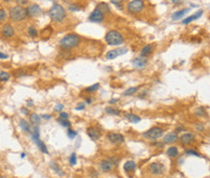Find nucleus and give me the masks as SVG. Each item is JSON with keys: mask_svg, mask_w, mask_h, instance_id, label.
I'll return each mask as SVG.
<instances>
[{"mask_svg": "<svg viewBox=\"0 0 210 178\" xmlns=\"http://www.w3.org/2000/svg\"><path fill=\"white\" fill-rule=\"evenodd\" d=\"M63 109H64V106L62 104H57L55 106V107H54V111L55 112H61L62 110H63Z\"/></svg>", "mask_w": 210, "mask_h": 178, "instance_id": "37998d69", "label": "nucleus"}, {"mask_svg": "<svg viewBox=\"0 0 210 178\" xmlns=\"http://www.w3.org/2000/svg\"><path fill=\"white\" fill-rule=\"evenodd\" d=\"M87 135L88 137H89L92 141H98V139L101 138V132L99 129H97L96 127H89L87 129Z\"/></svg>", "mask_w": 210, "mask_h": 178, "instance_id": "4468645a", "label": "nucleus"}, {"mask_svg": "<svg viewBox=\"0 0 210 178\" xmlns=\"http://www.w3.org/2000/svg\"><path fill=\"white\" fill-rule=\"evenodd\" d=\"M26 104H27V107H33V104H34V103H33V101L32 100H28L26 102Z\"/></svg>", "mask_w": 210, "mask_h": 178, "instance_id": "4d7b16f0", "label": "nucleus"}, {"mask_svg": "<svg viewBox=\"0 0 210 178\" xmlns=\"http://www.w3.org/2000/svg\"><path fill=\"white\" fill-rule=\"evenodd\" d=\"M80 43H81V37L77 34L70 33L61 38L59 41V47L64 50H70L78 47Z\"/></svg>", "mask_w": 210, "mask_h": 178, "instance_id": "f03ea898", "label": "nucleus"}, {"mask_svg": "<svg viewBox=\"0 0 210 178\" xmlns=\"http://www.w3.org/2000/svg\"><path fill=\"white\" fill-rule=\"evenodd\" d=\"M30 137L31 139L33 141H37V139L40 138V130H39V126H33L32 129H31V133H30Z\"/></svg>", "mask_w": 210, "mask_h": 178, "instance_id": "a878e982", "label": "nucleus"}, {"mask_svg": "<svg viewBox=\"0 0 210 178\" xmlns=\"http://www.w3.org/2000/svg\"><path fill=\"white\" fill-rule=\"evenodd\" d=\"M68 10L70 12H78L81 10V7H80L78 4H76V3H72V4H69Z\"/></svg>", "mask_w": 210, "mask_h": 178, "instance_id": "58836bf2", "label": "nucleus"}, {"mask_svg": "<svg viewBox=\"0 0 210 178\" xmlns=\"http://www.w3.org/2000/svg\"><path fill=\"white\" fill-rule=\"evenodd\" d=\"M107 138L112 144H122L125 142V137L120 133L110 132L107 134Z\"/></svg>", "mask_w": 210, "mask_h": 178, "instance_id": "9b49d317", "label": "nucleus"}, {"mask_svg": "<svg viewBox=\"0 0 210 178\" xmlns=\"http://www.w3.org/2000/svg\"><path fill=\"white\" fill-rule=\"evenodd\" d=\"M163 135H164L163 129L157 126L150 128L149 130L142 133V137L146 139H149V141H157V139L163 138Z\"/></svg>", "mask_w": 210, "mask_h": 178, "instance_id": "39448f33", "label": "nucleus"}, {"mask_svg": "<svg viewBox=\"0 0 210 178\" xmlns=\"http://www.w3.org/2000/svg\"><path fill=\"white\" fill-rule=\"evenodd\" d=\"M93 98L92 97H87V98H85V103H86V104H90L93 103Z\"/></svg>", "mask_w": 210, "mask_h": 178, "instance_id": "5fc2aeb1", "label": "nucleus"}, {"mask_svg": "<svg viewBox=\"0 0 210 178\" xmlns=\"http://www.w3.org/2000/svg\"><path fill=\"white\" fill-rule=\"evenodd\" d=\"M96 8H98L101 12H102L104 15L105 14H109L111 12V9H110V6L105 2H99L98 4L96 5Z\"/></svg>", "mask_w": 210, "mask_h": 178, "instance_id": "cd10ccee", "label": "nucleus"}, {"mask_svg": "<svg viewBox=\"0 0 210 178\" xmlns=\"http://www.w3.org/2000/svg\"><path fill=\"white\" fill-rule=\"evenodd\" d=\"M145 8V2L143 0H131L127 5V11L129 14L136 15L141 13Z\"/></svg>", "mask_w": 210, "mask_h": 178, "instance_id": "423d86ee", "label": "nucleus"}, {"mask_svg": "<svg viewBox=\"0 0 210 178\" xmlns=\"http://www.w3.org/2000/svg\"><path fill=\"white\" fill-rule=\"evenodd\" d=\"M8 58H9L8 54H6V53H4V52L0 51V59H1V60H5V59H8Z\"/></svg>", "mask_w": 210, "mask_h": 178, "instance_id": "603ef678", "label": "nucleus"}, {"mask_svg": "<svg viewBox=\"0 0 210 178\" xmlns=\"http://www.w3.org/2000/svg\"><path fill=\"white\" fill-rule=\"evenodd\" d=\"M191 11V8H184L181 10H178V11L174 12L172 15H171V19L172 20H179L181 19H183L184 16L188 14V12Z\"/></svg>", "mask_w": 210, "mask_h": 178, "instance_id": "6ab92c4d", "label": "nucleus"}, {"mask_svg": "<svg viewBox=\"0 0 210 178\" xmlns=\"http://www.w3.org/2000/svg\"><path fill=\"white\" fill-rule=\"evenodd\" d=\"M125 119H127L128 122H131V123H133V124L139 123V122L141 121V117L138 116L137 114H134V113H132V112L125 113Z\"/></svg>", "mask_w": 210, "mask_h": 178, "instance_id": "4be33fe9", "label": "nucleus"}, {"mask_svg": "<svg viewBox=\"0 0 210 178\" xmlns=\"http://www.w3.org/2000/svg\"><path fill=\"white\" fill-rule=\"evenodd\" d=\"M9 17L11 19L12 22H23L27 17V11L26 8H24L23 6L16 5L12 7L9 11Z\"/></svg>", "mask_w": 210, "mask_h": 178, "instance_id": "20e7f679", "label": "nucleus"}, {"mask_svg": "<svg viewBox=\"0 0 210 178\" xmlns=\"http://www.w3.org/2000/svg\"><path fill=\"white\" fill-rule=\"evenodd\" d=\"M15 1L19 6H24L28 4V0H15Z\"/></svg>", "mask_w": 210, "mask_h": 178, "instance_id": "49530a36", "label": "nucleus"}, {"mask_svg": "<svg viewBox=\"0 0 210 178\" xmlns=\"http://www.w3.org/2000/svg\"><path fill=\"white\" fill-rule=\"evenodd\" d=\"M19 126H20V129H22L23 132L29 133V134L31 133V129H32V127L30 126L29 123L26 119H20V122H19Z\"/></svg>", "mask_w": 210, "mask_h": 178, "instance_id": "393cba45", "label": "nucleus"}, {"mask_svg": "<svg viewBox=\"0 0 210 178\" xmlns=\"http://www.w3.org/2000/svg\"><path fill=\"white\" fill-rule=\"evenodd\" d=\"M58 121V123L61 125V126H62L63 128H71V122H70L68 119H62V118H58L57 119Z\"/></svg>", "mask_w": 210, "mask_h": 178, "instance_id": "473e14b6", "label": "nucleus"}, {"mask_svg": "<svg viewBox=\"0 0 210 178\" xmlns=\"http://www.w3.org/2000/svg\"><path fill=\"white\" fill-rule=\"evenodd\" d=\"M170 1L172 2V3H174V4H177V3L182 2V1H183V0H170Z\"/></svg>", "mask_w": 210, "mask_h": 178, "instance_id": "13d9d810", "label": "nucleus"}, {"mask_svg": "<svg viewBox=\"0 0 210 178\" xmlns=\"http://www.w3.org/2000/svg\"><path fill=\"white\" fill-rule=\"evenodd\" d=\"M41 118L42 119H45V120H50L52 118V115L51 114H42Z\"/></svg>", "mask_w": 210, "mask_h": 178, "instance_id": "864d4df0", "label": "nucleus"}, {"mask_svg": "<svg viewBox=\"0 0 210 178\" xmlns=\"http://www.w3.org/2000/svg\"><path fill=\"white\" fill-rule=\"evenodd\" d=\"M26 153H24V152H23V153H22V154H20V158H22V159H24V158H26Z\"/></svg>", "mask_w": 210, "mask_h": 178, "instance_id": "bf43d9fd", "label": "nucleus"}, {"mask_svg": "<svg viewBox=\"0 0 210 178\" xmlns=\"http://www.w3.org/2000/svg\"><path fill=\"white\" fill-rule=\"evenodd\" d=\"M178 148L175 147V146H170V147L167 148L166 150V155L169 157V158H175L178 155Z\"/></svg>", "mask_w": 210, "mask_h": 178, "instance_id": "c756f323", "label": "nucleus"}, {"mask_svg": "<svg viewBox=\"0 0 210 178\" xmlns=\"http://www.w3.org/2000/svg\"><path fill=\"white\" fill-rule=\"evenodd\" d=\"M136 169V163L134 161H127L124 164V170L127 173L134 172Z\"/></svg>", "mask_w": 210, "mask_h": 178, "instance_id": "5701e85b", "label": "nucleus"}, {"mask_svg": "<svg viewBox=\"0 0 210 178\" xmlns=\"http://www.w3.org/2000/svg\"><path fill=\"white\" fill-rule=\"evenodd\" d=\"M185 153L187 155H190V156H195V157H201V155L199 154L198 151H195V149H186L185 150Z\"/></svg>", "mask_w": 210, "mask_h": 178, "instance_id": "ea45409f", "label": "nucleus"}, {"mask_svg": "<svg viewBox=\"0 0 210 178\" xmlns=\"http://www.w3.org/2000/svg\"><path fill=\"white\" fill-rule=\"evenodd\" d=\"M195 129L198 132H202V131H204V126L202 124H195Z\"/></svg>", "mask_w": 210, "mask_h": 178, "instance_id": "09e8293b", "label": "nucleus"}, {"mask_svg": "<svg viewBox=\"0 0 210 178\" xmlns=\"http://www.w3.org/2000/svg\"><path fill=\"white\" fill-rule=\"evenodd\" d=\"M105 112L109 115H115V116H117V115H120L121 114V110L117 109V107H112V106H109V107H105Z\"/></svg>", "mask_w": 210, "mask_h": 178, "instance_id": "c85d7f7f", "label": "nucleus"}, {"mask_svg": "<svg viewBox=\"0 0 210 178\" xmlns=\"http://www.w3.org/2000/svg\"><path fill=\"white\" fill-rule=\"evenodd\" d=\"M50 167L51 169L54 170V172L58 174V176H61V177H63L65 175V172H63V170L61 169V167L59 166V165L57 163V162H55V161H52L50 162Z\"/></svg>", "mask_w": 210, "mask_h": 178, "instance_id": "aec40b11", "label": "nucleus"}, {"mask_svg": "<svg viewBox=\"0 0 210 178\" xmlns=\"http://www.w3.org/2000/svg\"><path fill=\"white\" fill-rule=\"evenodd\" d=\"M195 139V135L194 134V133H191V132L184 133V134H182L179 138V141L183 145L191 144Z\"/></svg>", "mask_w": 210, "mask_h": 178, "instance_id": "2eb2a0df", "label": "nucleus"}, {"mask_svg": "<svg viewBox=\"0 0 210 178\" xmlns=\"http://www.w3.org/2000/svg\"><path fill=\"white\" fill-rule=\"evenodd\" d=\"M194 113H195V115H197V116H198V117H204V116H206V114H207L206 113L205 109L202 107H197V109L194 110Z\"/></svg>", "mask_w": 210, "mask_h": 178, "instance_id": "2f4dec72", "label": "nucleus"}, {"mask_svg": "<svg viewBox=\"0 0 210 178\" xmlns=\"http://www.w3.org/2000/svg\"><path fill=\"white\" fill-rule=\"evenodd\" d=\"M2 1H4V2H10L11 0H2Z\"/></svg>", "mask_w": 210, "mask_h": 178, "instance_id": "052dcab7", "label": "nucleus"}, {"mask_svg": "<svg viewBox=\"0 0 210 178\" xmlns=\"http://www.w3.org/2000/svg\"><path fill=\"white\" fill-rule=\"evenodd\" d=\"M1 33L5 38H12L15 35V29H14L12 24L6 23L2 26Z\"/></svg>", "mask_w": 210, "mask_h": 178, "instance_id": "f3484780", "label": "nucleus"}, {"mask_svg": "<svg viewBox=\"0 0 210 178\" xmlns=\"http://www.w3.org/2000/svg\"><path fill=\"white\" fill-rule=\"evenodd\" d=\"M77 135H78V133H77L76 131H74L71 128H68L67 129V137L70 139H74L77 137Z\"/></svg>", "mask_w": 210, "mask_h": 178, "instance_id": "e433bc0d", "label": "nucleus"}, {"mask_svg": "<svg viewBox=\"0 0 210 178\" xmlns=\"http://www.w3.org/2000/svg\"><path fill=\"white\" fill-rule=\"evenodd\" d=\"M153 51H154L153 45H151V44L146 45V46L143 47V48H141V50H140V55H141V56L148 57L149 55H151V54L153 53Z\"/></svg>", "mask_w": 210, "mask_h": 178, "instance_id": "412c9836", "label": "nucleus"}, {"mask_svg": "<svg viewBox=\"0 0 210 178\" xmlns=\"http://www.w3.org/2000/svg\"><path fill=\"white\" fill-rule=\"evenodd\" d=\"M131 63H132V66H133L135 69L143 70V69H145L147 66H148L149 60H148V57L141 56V55H139V56L132 59Z\"/></svg>", "mask_w": 210, "mask_h": 178, "instance_id": "1a4fd4ad", "label": "nucleus"}, {"mask_svg": "<svg viewBox=\"0 0 210 178\" xmlns=\"http://www.w3.org/2000/svg\"><path fill=\"white\" fill-rule=\"evenodd\" d=\"M20 112H22L23 115H26V116H28V115H29V110H28V107H20Z\"/></svg>", "mask_w": 210, "mask_h": 178, "instance_id": "a18cd8bd", "label": "nucleus"}, {"mask_svg": "<svg viewBox=\"0 0 210 178\" xmlns=\"http://www.w3.org/2000/svg\"><path fill=\"white\" fill-rule=\"evenodd\" d=\"M99 87H100L99 83H94V84H93V85L88 86L87 88L85 89V91H86L87 93H93V92L97 91V90L99 89Z\"/></svg>", "mask_w": 210, "mask_h": 178, "instance_id": "72a5a7b5", "label": "nucleus"}, {"mask_svg": "<svg viewBox=\"0 0 210 178\" xmlns=\"http://www.w3.org/2000/svg\"><path fill=\"white\" fill-rule=\"evenodd\" d=\"M152 146H155V147H163V142H160V141H154L152 142Z\"/></svg>", "mask_w": 210, "mask_h": 178, "instance_id": "3c124183", "label": "nucleus"}, {"mask_svg": "<svg viewBox=\"0 0 210 178\" xmlns=\"http://www.w3.org/2000/svg\"><path fill=\"white\" fill-rule=\"evenodd\" d=\"M138 91V87L137 86H132V87H129V88L125 89L124 92H122V95L125 96V97H128V96H132Z\"/></svg>", "mask_w": 210, "mask_h": 178, "instance_id": "7c9ffc66", "label": "nucleus"}, {"mask_svg": "<svg viewBox=\"0 0 210 178\" xmlns=\"http://www.w3.org/2000/svg\"><path fill=\"white\" fill-rule=\"evenodd\" d=\"M183 131H186V128H185L183 125H180V126H177L176 127V129H175L174 132H176L177 134H179V133L183 132Z\"/></svg>", "mask_w": 210, "mask_h": 178, "instance_id": "8fccbe9b", "label": "nucleus"}, {"mask_svg": "<svg viewBox=\"0 0 210 178\" xmlns=\"http://www.w3.org/2000/svg\"><path fill=\"white\" fill-rule=\"evenodd\" d=\"M89 20L90 22L94 23H100L104 20V14L100 11L98 8H94L93 10V12L90 14L89 16Z\"/></svg>", "mask_w": 210, "mask_h": 178, "instance_id": "9d476101", "label": "nucleus"}, {"mask_svg": "<svg viewBox=\"0 0 210 178\" xmlns=\"http://www.w3.org/2000/svg\"><path fill=\"white\" fill-rule=\"evenodd\" d=\"M34 142H35V144H36L37 148L39 149L42 153H44V154H49V151H48V148H47L46 144H45L40 138L37 139V141H35Z\"/></svg>", "mask_w": 210, "mask_h": 178, "instance_id": "bb28decb", "label": "nucleus"}, {"mask_svg": "<svg viewBox=\"0 0 210 178\" xmlns=\"http://www.w3.org/2000/svg\"><path fill=\"white\" fill-rule=\"evenodd\" d=\"M119 101H120L119 99H115V98H113V99H111L109 101V104H117Z\"/></svg>", "mask_w": 210, "mask_h": 178, "instance_id": "6e6d98bb", "label": "nucleus"}, {"mask_svg": "<svg viewBox=\"0 0 210 178\" xmlns=\"http://www.w3.org/2000/svg\"><path fill=\"white\" fill-rule=\"evenodd\" d=\"M27 16L30 17H36L42 14V8L37 3H31L30 5L26 7Z\"/></svg>", "mask_w": 210, "mask_h": 178, "instance_id": "f8f14e48", "label": "nucleus"}, {"mask_svg": "<svg viewBox=\"0 0 210 178\" xmlns=\"http://www.w3.org/2000/svg\"><path fill=\"white\" fill-rule=\"evenodd\" d=\"M27 34H28V36L31 38H36L38 36V31L34 26L31 25L27 28Z\"/></svg>", "mask_w": 210, "mask_h": 178, "instance_id": "c9c22d12", "label": "nucleus"}, {"mask_svg": "<svg viewBox=\"0 0 210 178\" xmlns=\"http://www.w3.org/2000/svg\"><path fill=\"white\" fill-rule=\"evenodd\" d=\"M48 14L50 19L55 23H61L64 22L66 17H67V12H66L65 8L62 5L58 4V3L52 4L50 10H49Z\"/></svg>", "mask_w": 210, "mask_h": 178, "instance_id": "f257e3e1", "label": "nucleus"}, {"mask_svg": "<svg viewBox=\"0 0 210 178\" xmlns=\"http://www.w3.org/2000/svg\"><path fill=\"white\" fill-rule=\"evenodd\" d=\"M105 42L112 47H119L125 43V38L117 30H109L105 35Z\"/></svg>", "mask_w": 210, "mask_h": 178, "instance_id": "7ed1b4c3", "label": "nucleus"}, {"mask_svg": "<svg viewBox=\"0 0 210 178\" xmlns=\"http://www.w3.org/2000/svg\"><path fill=\"white\" fill-rule=\"evenodd\" d=\"M85 109H86V103H85V102L77 104V106H76V107H75L76 110H84Z\"/></svg>", "mask_w": 210, "mask_h": 178, "instance_id": "c03bdc74", "label": "nucleus"}, {"mask_svg": "<svg viewBox=\"0 0 210 178\" xmlns=\"http://www.w3.org/2000/svg\"><path fill=\"white\" fill-rule=\"evenodd\" d=\"M110 2L112 3V4H114L115 6H116L118 9L122 10V3L124 2V0H111Z\"/></svg>", "mask_w": 210, "mask_h": 178, "instance_id": "79ce46f5", "label": "nucleus"}, {"mask_svg": "<svg viewBox=\"0 0 210 178\" xmlns=\"http://www.w3.org/2000/svg\"><path fill=\"white\" fill-rule=\"evenodd\" d=\"M202 14H203V11H202V10H199V11L195 12V14H192V15L187 17L186 19H184L183 20H182V24H184L185 25V24H189V23H191L192 22H194V20L198 19L199 17L202 16Z\"/></svg>", "mask_w": 210, "mask_h": 178, "instance_id": "a211bd4d", "label": "nucleus"}, {"mask_svg": "<svg viewBox=\"0 0 210 178\" xmlns=\"http://www.w3.org/2000/svg\"><path fill=\"white\" fill-rule=\"evenodd\" d=\"M68 161H69V164L71 166H76V164H77V155H76L75 152H73L72 154L69 156Z\"/></svg>", "mask_w": 210, "mask_h": 178, "instance_id": "4c0bfd02", "label": "nucleus"}, {"mask_svg": "<svg viewBox=\"0 0 210 178\" xmlns=\"http://www.w3.org/2000/svg\"><path fill=\"white\" fill-rule=\"evenodd\" d=\"M149 170L153 175H160V174H163L164 172V166L162 163L154 162L152 164H150Z\"/></svg>", "mask_w": 210, "mask_h": 178, "instance_id": "ddd939ff", "label": "nucleus"}, {"mask_svg": "<svg viewBox=\"0 0 210 178\" xmlns=\"http://www.w3.org/2000/svg\"><path fill=\"white\" fill-rule=\"evenodd\" d=\"M7 12L5 9H0V22H5L7 19Z\"/></svg>", "mask_w": 210, "mask_h": 178, "instance_id": "a19ab883", "label": "nucleus"}, {"mask_svg": "<svg viewBox=\"0 0 210 178\" xmlns=\"http://www.w3.org/2000/svg\"><path fill=\"white\" fill-rule=\"evenodd\" d=\"M41 115L37 114V113H30L29 114V122L33 126H39L41 123Z\"/></svg>", "mask_w": 210, "mask_h": 178, "instance_id": "b1692460", "label": "nucleus"}, {"mask_svg": "<svg viewBox=\"0 0 210 178\" xmlns=\"http://www.w3.org/2000/svg\"><path fill=\"white\" fill-rule=\"evenodd\" d=\"M10 79H11V75H10L8 72H5V71L0 72V81L6 82L8 81Z\"/></svg>", "mask_w": 210, "mask_h": 178, "instance_id": "f704fd0d", "label": "nucleus"}, {"mask_svg": "<svg viewBox=\"0 0 210 178\" xmlns=\"http://www.w3.org/2000/svg\"><path fill=\"white\" fill-rule=\"evenodd\" d=\"M59 118H62V119H68L69 118V114L65 111H61L59 112Z\"/></svg>", "mask_w": 210, "mask_h": 178, "instance_id": "de8ad7c7", "label": "nucleus"}, {"mask_svg": "<svg viewBox=\"0 0 210 178\" xmlns=\"http://www.w3.org/2000/svg\"><path fill=\"white\" fill-rule=\"evenodd\" d=\"M178 138H179V137H178V134L176 132H170L163 137V142L166 144H172L178 141Z\"/></svg>", "mask_w": 210, "mask_h": 178, "instance_id": "dca6fc26", "label": "nucleus"}, {"mask_svg": "<svg viewBox=\"0 0 210 178\" xmlns=\"http://www.w3.org/2000/svg\"><path fill=\"white\" fill-rule=\"evenodd\" d=\"M118 160L115 158H108L100 161L98 164V167L101 172H110L114 169V167L117 166Z\"/></svg>", "mask_w": 210, "mask_h": 178, "instance_id": "0eeeda50", "label": "nucleus"}, {"mask_svg": "<svg viewBox=\"0 0 210 178\" xmlns=\"http://www.w3.org/2000/svg\"><path fill=\"white\" fill-rule=\"evenodd\" d=\"M128 50L127 48H114V50L107 51L106 54H105V57H106V59H108V60H113L115 58L128 53Z\"/></svg>", "mask_w": 210, "mask_h": 178, "instance_id": "6e6552de", "label": "nucleus"}]
</instances>
